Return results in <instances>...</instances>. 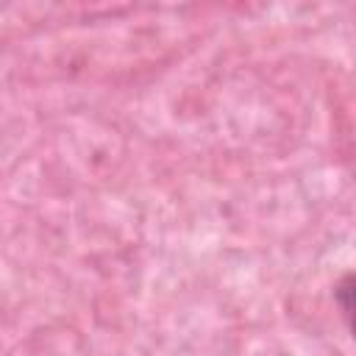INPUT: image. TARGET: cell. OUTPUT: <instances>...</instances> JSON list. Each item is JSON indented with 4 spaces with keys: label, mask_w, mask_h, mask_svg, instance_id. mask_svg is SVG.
<instances>
[{
    "label": "cell",
    "mask_w": 356,
    "mask_h": 356,
    "mask_svg": "<svg viewBox=\"0 0 356 356\" xmlns=\"http://www.w3.org/2000/svg\"><path fill=\"white\" fill-rule=\"evenodd\" d=\"M334 298H337V303H339V309H342V317H345L350 334L356 337V273H348V275L337 284Z\"/></svg>",
    "instance_id": "6da1fadb"
}]
</instances>
